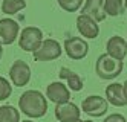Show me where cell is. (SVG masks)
<instances>
[{"label": "cell", "mask_w": 127, "mask_h": 122, "mask_svg": "<svg viewBox=\"0 0 127 122\" xmlns=\"http://www.w3.org/2000/svg\"><path fill=\"white\" fill-rule=\"evenodd\" d=\"M106 53L118 61H124L127 57V41L120 35H113L107 40Z\"/></svg>", "instance_id": "obj_11"}, {"label": "cell", "mask_w": 127, "mask_h": 122, "mask_svg": "<svg viewBox=\"0 0 127 122\" xmlns=\"http://www.w3.org/2000/svg\"><path fill=\"white\" fill-rule=\"evenodd\" d=\"M58 6L66 12H77L80 8H83L84 0H57Z\"/></svg>", "instance_id": "obj_19"}, {"label": "cell", "mask_w": 127, "mask_h": 122, "mask_svg": "<svg viewBox=\"0 0 127 122\" xmlns=\"http://www.w3.org/2000/svg\"><path fill=\"white\" fill-rule=\"evenodd\" d=\"M12 95V86L6 78L0 76V101H6Z\"/></svg>", "instance_id": "obj_20"}, {"label": "cell", "mask_w": 127, "mask_h": 122, "mask_svg": "<svg viewBox=\"0 0 127 122\" xmlns=\"http://www.w3.org/2000/svg\"><path fill=\"white\" fill-rule=\"evenodd\" d=\"M0 122H22L20 111L9 104L0 105Z\"/></svg>", "instance_id": "obj_16"}, {"label": "cell", "mask_w": 127, "mask_h": 122, "mask_svg": "<svg viewBox=\"0 0 127 122\" xmlns=\"http://www.w3.org/2000/svg\"><path fill=\"white\" fill-rule=\"evenodd\" d=\"M58 76H60V79H64L67 82L70 90H74V92H81L83 90V79H81V76L78 73H75L74 70H70L67 67H61Z\"/></svg>", "instance_id": "obj_15"}, {"label": "cell", "mask_w": 127, "mask_h": 122, "mask_svg": "<svg viewBox=\"0 0 127 122\" xmlns=\"http://www.w3.org/2000/svg\"><path fill=\"white\" fill-rule=\"evenodd\" d=\"M81 14L92 17L96 23L104 22L107 17L104 12V0H86L81 8Z\"/></svg>", "instance_id": "obj_13"}, {"label": "cell", "mask_w": 127, "mask_h": 122, "mask_svg": "<svg viewBox=\"0 0 127 122\" xmlns=\"http://www.w3.org/2000/svg\"><path fill=\"white\" fill-rule=\"evenodd\" d=\"M64 52L70 60H83L89 53V44L81 37H70L64 40Z\"/></svg>", "instance_id": "obj_7"}, {"label": "cell", "mask_w": 127, "mask_h": 122, "mask_svg": "<svg viewBox=\"0 0 127 122\" xmlns=\"http://www.w3.org/2000/svg\"><path fill=\"white\" fill-rule=\"evenodd\" d=\"M123 90H124V98H126V101H127V81L123 82Z\"/></svg>", "instance_id": "obj_22"}, {"label": "cell", "mask_w": 127, "mask_h": 122, "mask_svg": "<svg viewBox=\"0 0 127 122\" xmlns=\"http://www.w3.org/2000/svg\"><path fill=\"white\" fill-rule=\"evenodd\" d=\"M78 122H92V121H78Z\"/></svg>", "instance_id": "obj_25"}, {"label": "cell", "mask_w": 127, "mask_h": 122, "mask_svg": "<svg viewBox=\"0 0 127 122\" xmlns=\"http://www.w3.org/2000/svg\"><path fill=\"white\" fill-rule=\"evenodd\" d=\"M26 8V0H2V11L3 14L14 15Z\"/></svg>", "instance_id": "obj_18"}, {"label": "cell", "mask_w": 127, "mask_h": 122, "mask_svg": "<svg viewBox=\"0 0 127 122\" xmlns=\"http://www.w3.org/2000/svg\"><path fill=\"white\" fill-rule=\"evenodd\" d=\"M124 6H126V9H127V0H124Z\"/></svg>", "instance_id": "obj_24"}, {"label": "cell", "mask_w": 127, "mask_h": 122, "mask_svg": "<svg viewBox=\"0 0 127 122\" xmlns=\"http://www.w3.org/2000/svg\"><path fill=\"white\" fill-rule=\"evenodd\" d=\"M46 98L49 101H52L55 105L64 104V102H69V99H70V90L60 81L51 82L46 87Z\"/></svg>", "instance_id": "obj_12"}, {"label": "cell", "mask_w": 127, "mask_h": 122, "mask_svg": "<svg viewBox=\"0 0 127 122\" xmlns=\"http://www.w3.org/2000/svg\"><path fill=\"white\" fill-rule=\"evenodd\" d=\"M54 113L58 122H78L81 116V108H78L77 104L69 101L64 104H57Z\"/></svg>", "instance_id": "obj_9"}, {"label": "cell", "mask_w": 127, "mask_h": 122, "mask_svg": "<svg viewBox=\"0 0 127 122\" xmlns=\"http://www.w3.org/2000/svg\"><path fill=\"white\" fill-rule=\"evenodd\" d=\"M43 43V32L40 27L35 26H28L20 32L19 35V46L25 52L34 53Z\"/></svg>", "instance_id": "obj_3"}, {"label": "cell", "mask_w": 127, "mask_h": 122, "mask_svg": "<svg viewBox=\"0 0 127 122\" xmlns=\"http://www.w3.org/2000/svg\"><path fill=\"white\" fill-rule=\"evenodd\" d=\"M106 99L115 107H126L127 101L124 98V90L121 82H112L106 87Z\"/></svg>", "instance_id": "obj_14"}, {"label": "cell", "mask_w": 127, "mask_h": 122, "mask_svg": "<svg viewBox=\"0 0 127 122\" xmlns=\"http://www.w3.org/2000/svg\"><path fill=\"white\" fill-rule=\"evenodd\" d=\"M81 110L84 111L87 116H92V118H101L107 113L109 110V102L106 98L99 96V95H92V96H87L81 101Z\"/></svg>", "instance_id": "obj_4"}, {"label": "cell", "mask_w": 127, "mask_h": 122, "mask_svg": "<svg viewBox=\"0 0 127 122\" xmlns=\"http://www.w3.org/2000/svg\"><path fill=\"white\" fill-rule=\"evenodd\" d=\"M61 53H63L61 44L57 40L46 38V40H43L41 46L32 55H34L35 61H54V60L60 58Z\"/></svg>", "instance_id": "obj_5"}, {"label": "cell", "mask_w": 127, "mask_h": 122, "mask_svg": "<svg viewBox=\"0 0 127 122\" xmlns=\"http://www.w3.org/2000/svg\"><path fill=\"white\" fill-rule=\"evenodd\" d=\"M126 41H127V38H126Z\"/></svg>", "instance_id": "obj_27"}, {"label": "cell", "mask_w": 127, "mask_h": 122, "mask_svg": "<svg viewBox=\"0 0 127 122\" xmlns=\"http://www.w3.org/2000/svg\"><path fill=\"white\" fill-rule=\"evenodd\" d=\"M22 122H34V121H29V119H28V121H22Z\"/></svg>", "instance_id": "obj_26"}, {"label": "cell", "mask_w": 127, "mask_h": 122, "mask_svg": "<svg viewBox=\"0 0 127 122\" xmlns=\"http://www.w3.org/2000/svg\"><path fill=\"white\" fill-rule=\"evenodd\" d=\"M123 69H124L123 61H118L112 57H109L107 53H101L95 63V72L98 75V78L106 81H110V79H115L116 76H120Z\"/></svg>", "instance_id": "obj_2"}, {"label": "cell", "mask_w": 127, "mask_h": 122, "mask_svg": "<svg viewBox=\"0 0 127 122\" xmlns=\"http://www.w3.org/2000/svg\"><path fill=\"white\" fill-rule=\"evenodd\" d=\"M9 78L14 86L25 87L31 81V67L29 64L23 60H17L9 67Z\"/></svg>", "instance_id": "obj_6"}, {"label": "cell", "mask_w": 127, "mask_h": 122, "mask_svg": "<svg viewBox=\"0 0 127 122\" xmlns=\"http://www.w3.org/2000/svg\"><path fill=\"white\" fill-rule=\"evenodd\" d=\"M20 32V24L12 18H2L0 20V44L9 46L15 43Z\"/></svg>", "instance_id": "obj_8"}, {"label": "cell", "mask_w": 127, "mask_h": 122, "mask_svg": "<svg viewBox=\"0 0 127 122\" xmlns=\"http://www.w3.org/2000/svg\"><path fill=\"white\" fill-rule=\"evenodd\" d=\"M77 29L81 37H84L87 40H95L99 35V26L92 17L86 14H80L77 17Z\"/></svg>", "instance_id": "obj_10"}, {"label": "cell", "mask_w": 127, "mask_h": 122, "mask_svg": "<svg viewBox=\"0 0 127 122\" xmlns=\"http://www.w3.org/2000/svg\"><path fill=\"white\" fill-rule=\"evenodd\" d=\"M103 122H127V119L121 113H113V115H109Z\"/></svg>", "instance_id": "obj_21"}, {"label": "cell", "mask_w": 127, "mask_h": 122, "mask_svg": "<svg viewBox=\"0 0 127 122\" xmlns=\"http://www.w3.org/2000/svg\"><path fill=\"white\" fill-rule=\"evenodd\" d=\"M19 110L29 119H38L48 113V99L38 90H26L19 98Z\"/></svg>", "instance_id": "obj_1"}, {"label": "cell", "mask_w": 127, "mask_h": 122, "mask_svg": "<svg viewBox=\"0 0 127 122\" xmlns=\"http://www.w3.org/2000/svg\"><path fill=\"white\" fill-rule=\"evenodd\" d=\"M2 57H3V46L0 44V60H2Z\"/></svg>", "instance_id": "obj_23"}, {"label": "cell", "mask_w": 127, "mask_h": 122, "mask_svg": "<svg viewBox=\"0 0 127 122\" xmlns=\"http://www.w3.org/2000/svg\"><path fill=\"white\" fill-rule=\"evenodd\" d=\"M124 0H104V12L109 17H118L124 12Z\"/></svg>", "instance_id": "obj_17"}]
</instances>
